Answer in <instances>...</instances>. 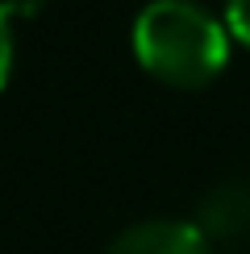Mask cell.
Here are the masks:
<instances>
[{"mask_svg":"<svg viewBox=\"0 0 250 254\" xmlns=\"http://www.w3.org/2000/svg\"><path fill=\"white\" fill-rule=\"evenodd\" d=\"M133 59L180 92L208 88L229 63V29L196 0H150L133 21Z\"/></svg>","mask_w":250,"mask_h":254,"instance_id":"cell-1","label":"cell"},{"mask_svg":"<svg viewBox=\"0 0 250 254\" xmlns=\"http://www.w3.org/2000/svg\"><path fill=\"white\" fill-rule=\"evenodd\" d=\"M196 229L208 238V246L242 250L250 246V179H225L204 196Z\"/></svg>","mask_w":250,"mask_h":254,"instance_id":"cell-2","label":"cell"},{"mask_svg":"<svg viewBox=\"0 0 250 254\" xmlns=\"http://www.w3.org/2000/svg\"><path fill=\"white\" fill-rule=\"evenodd\" d=\"M104 254H217L196 221H142L113 238Z\"/></svg>","mask_w":250,"mask_h":254,"instance_id":"cell-3","label":"cell"},{"mask_svg":"<svg viewBox=\"0 0 250 254\" xmlns=\"http://www.w3.org/2000/svg\"><path fill=\"white\" fill-rule=\"evenodd\" d=\"M225 29L229 38L250 46V0H225Z\"/></svg>","mask_w":250,"mask_h":254,"instance_id":"cell-4","label":"cell"},{"mask_svg":"<svg viewBox=\"0 0 250 254\" xmlns=\"http://www.w3.org/2000/svg\"><path fill=\"white\" fill-rule=\"evenodd\" d=\"M8 71H13V17L0 8V92L8 83Z\"/></svg>","mask_w":250,"mask_h":254,"instance_id":"cell-5","label":"cell"},{"mask_svg":"<svg viewBox=\"0 0 250 254\" xmlns=\"http://www.w3.org/2000/svg\"><path fill=\"white\" fill-rule=\"evenodd\" d=\"M46 4L50 0H0V8H4L8 17H38Z\"/></svg>","mask_w":250,"mask_h":254,"instance_id":"cell-6","label":"cell"}]
</instances>
